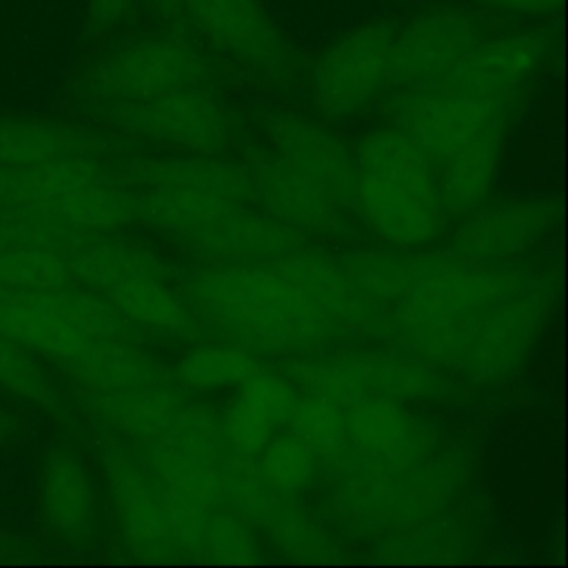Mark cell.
Returning <instances> with one entry per match:
<instances>
[{
    "label": "cell",
    "instance_id": "obj_16",
    "mask_svg": "<svg viewBox=\"0 0 568 568\" xmlns=\"http://www.w3.org/2000/svg\"><path fill=\"white\" fill-rule=\"evenodd\" d=\"M180 4L200 33L224 53L271 78H291V53L260 0H180Z\"/></svg>",
    "mask_w": 568,
    "mask_h": 568
},
{
    "label": "cell",
    "instance_id": "obj_29",
    "mask_svg": "<svg viewBox=\"0 0 568 568\" xmlns=\"http://www.w3.org/2000/svg\"><path fill=\"white\" fill-rule=\"evenodd\" d=\"M126 182H133L135 189L202 191L253 204L248 169L222 162L215 155L138 160L131 164Z\"/></svg>",
    "mask_w": 568,
    "mask_h": 568
},
{
    "label": "cell",
    "instance_id": "obj_7",
    "mask_svg": "<svg viewBox=\"0 0 568 568\" xmlns=\"http://www.w3.org/2000/svg\"><path fill=\"white\" fill-rule=\"evenodd\" d=\"M444 366L413 353L393 351H315L297 355L282 373L304 393L346 406L357 399L384 397L402 404L428 402L446 393Z\"/></svg>",
    "mask_w": 568,
    "mask_h": 568
},
{
    "label": "cell",
    "instance_id": "obj_13",
    "mask_svg": "<svg viewBox=\"0 0 568 568\" xmlns=\"http://www.w3.org/2000/svg\"><path fill=\"white\" fill-rule=\"evenodd\" d=\"M395 24L364 22L337 38L313 71V100L331 120L353 118L366 109L386 84Z\"/></svg>",
    "mask_w": 568,
    "mask_h": 568
},
{
    "label": "cell",
    "instance_id": "obj_10",
    "mask_svg": "<svg viewBox=\"0 0 568 568\" xmlns=\"http://www.w3.org/2000/svg\"><path fill=\"white\" fill-rule=\"evenodd\" d=\"M552 311V284L535 273L524 286L493 304L477 320L457 368L477 384L515 375L539 344Z\"/></svg>",
    "mask_w": 568,
    "mask_h": 568
},
{
    "label": "cell",
    "instance_id": "obj_3",
    "mask_svg": "<svg viewBox=\"0 0 568 568\" xmlns=\"http://www.w3.org/2000/svg\"><path fill=\"white\" fill-rule=\"evenodd\" d=\"M355 151L353 211L395 248L428 244L446 224L435 162L395 126L364 135Z\"/></svg>",
    "mask_w": 568,
    "mask_h": 568
},
{
    "label": "cell",
    "instance_id": "obj_47",
    "mask_svg": "<svg viewBox=\"0 0 568 568\" xmlns=\"http://www.w3.org/2000/svg\"><path fill=\"white\" fill-rule=\"evenodd\" d=\"M11 550H16L13 539H11V537H7V535L0 530V559H2V557H7Z\"/></svg>",
    "mask_w": 568,
    "mask_h": 568
},
{
    "label": "cell",
    "instance_id": "obj_8",
    "mask_svg": "<svg viewBox=\"0 0 568 568\" xmlns=\"http://www.w3.org/2000/svg\"><path fill=\"white\" fill-rule=\"evenodd\" d=\"M102 106H106V115L118 126L193 155H217L235 138L231 109L206 84L173 87L146 98Z\"/></svg>",
    "mask_w": 568,
    "mask_h": 568
},
{
    "label": "cell",
    "instance_id": "obj_36",
    "mask_svg": "<svg viewBox=\"0 0 568 568\" xmlns=\"http://www.w3.org/2000/svg\"><path fill=\"white\" fill-rule=\"evenodd\" d=\"M271 541L288 557L311 559V561H331L339 557V544L333 532L315 517L304 510L293 495L268 517L262 526Z\"/></svg>",
    "mask_w": 568,
    "mask_h": 568
},
{
    "label": "cell",
    "instance_id": "obj_45",
    "mask_svg": "<svg viewBox=\"0 0 568 568\" xmlns=\"http://www.w3.org/2000/svg\"><path fill=\"white\" fill-rule=\"evenodd\" d=\"M18 430H20V424H18L16 415L9 413V410L0 404V446L13 442V439L18 437Z\"/></svg>",
    "mask_w": 568,
    "mask_h": 568
},
{
    "label": "cell",
    "instance_id": "obj_11",
    "mask_svg": "<svg viewBox=\"0 0 568 568\" xmlns=\"http://www.w3.org/2000/svg\"><path fill=\"white\" fill-rule=\"evenodd\" d=\"M211 62L182 36H151L129 42L98 60L82 89L100 104L146 98L173 87L206 84Z\"/></svg>",
    "mask_w": 568,
    "mask_h": 568
},
{
    "label": "cell",
    "instance_id": "obj_24",
    "mask_svg": "<svg viewBox=\"0 0 568 568\" xmlns=\"http://www.w3.org/2000/svg\"><path fill=\"white\" fill-rule=\"evenodd\" d=\"M548 51L550 40L541 31H517L481 40L430 87H448L513 100L515 93L541 69Z\"/></svg>",
    "mask_w": 568,
    "mask_h": 568
},
{
    "label": "cell",
    "instance_id": "obj_25",
    "mask_svg": "<svg viewBox=\"0 0 568 568\" xmlns=\"http://www.w3.org/2000/svg\"><path fill=\"white\" fill-rule=\"evenodd\" d=\"M82 410L109 435L131 444L164 437L195 402L180 384L135 386L118 390L80 388Z\"/></svg>",
    "mask_w": 568,
    "mask_h": 568
},
{
    "label": "cell",
    "instance_id": "obj_1",
    "mask_svg": "<svg viewBox=\"0 0 568 568\" xmlns=\"http://www.w3.org/2000/svg\"><path fill=\"white\" fill-rule=\"evenodd\" d=\"M186 300L255 355H306L346 342L333 320L271 264H215L184 282Z\"/></svg>",
    "mask_w": 568,
    "mask_h": 568
},
{
    "label": "cell",
    "instance_id": "obj_14",
    "mask_svg": "<svg viewBox=\"0 0 568 568\" xmlns=\"http://www.w3.org/2000/svg\"><path fill=\"white\" fill-rule=\"evenodd\" d=\"M98 462L124 546L144 559L180 557L160 513L155 477L135 446L104 433Z\"/></svg>",
    "mask_w": 568,
    "mask_h": 568
},
{
    "label": "cell",
    "instance_id": "obj_46",
    "mask_svg": "<svg viewBox=\"0 0 568 568\" xmlns=\"http://www.w3.org/2000/svg\"><path fill=\"white\" fill-rule=\"evenodd\" d=\"M151 7L162 16V18H178L182 13L180 0H149Z\"/></svg>",
    "mask_w": 568,
    "mask_h": 568
},
{
    "label": "cell",
    "instance_id": "obj_37",
    "mask_svg": "<svg viewBox=\"0 0 568 568\" xmlns=\"http://www.w3.org/2000/svg\"><path fill=\"white\" fill-rule=\"evenodd\" d=\"M75 284L69 253L47 246H0V293Z\"/></svg>",
    "mask_w": 568,
    "mask_h": 568
},
{
    "label": "cell",
    "instance_id": "obj_2",
    "mask_svg": "<svg viewBox=\"0 0 568 568\" xmlns=\"http://www.w3.org/2000/svg\"><path fill=\"white\" fill-rule=\"evenodd\" d=\"M331 468L335 524L362 539H379L446 510L468 477L459 450H430L402 468L368 464L351 450Z\"/></svg>",
    "mask_w": 568,
    "mask_h": 568
},
{
    "label": "cell",
    "instance_id": "obj_23",
    "mask_svg": "<svg viewBox=\"0 0 568 568\" xmlns=\"http://www.w3.org/2000/svg\"><path fill=\"white\" fill-rule=\"evenodd\" d=\"M38 515L51 537L69 546H84L98 532V499L91 475L75 450L53 446L44 453L36 475Z\"/></svg>",
    "mask_w": 568,
    "mask_h": 568
},
{
    "label": "cell",
    "instance_id": "obj_35",
    "mask_svg": "<svg viewBox=\"0 0 568 568\" xmlns=\"http://www.w3.org/2000/svg\"><path fill=\"white\" fill-rule=\"evenodd\" d=\"M0 390L38 410L60 415L64 399L40 357L0 333Z\"/></svg>",
    "mask_w": 568,
    "mask_h": 568
},
{
    "label": "cell",
    "instance_id": "obj_26",
    "mask_svg": "<svg viewBox=\"0 0 568 568\" xmlns=\"http://www.w3.org/2000/svg\"><path fill=\"white\" fill-rule=\"evenodd\" d=\"M133 446L158 481L204 510H226V475L237 453L233 446L211 450L173 435Z\"/></svg>",
    "mask_w": 568,
    "mask_h": 568
},
{
    "label": "cell",
    "instance_id": "obj_39",
    "mask_svg": "<svg viewBox=\"0 0 568 568\" xmlns=\"http://www.w3.org/2000/svg\"><path fill=\"white\" fill-rule=\"evenodd\" d=\"M300 397V388L282 373L260 368L237 386L235 404L273 428L286 424Z\"/></svg>",
    "mask_w": 568,
    "mask_h": 568
},
{
    "label": "cell",
    "instance_id": "obj_43",
    "mask_svg": "<svg viewBox=\"0 0 568 568\" xmlns=\"http://www.w3.org/2000/svg\"><path fill=\"white\" fill-rule=\"evenodd\" d=\"M475 2L486 9L501 11V13L539 18V16L552 13L561 0H475Z\"/></svg>",
    "mask_w": 568,
    "mask_h": 568
},
{
    "label": "cell",
    "instance_id": "obj_21",
    "mask_svg": "<svg viewBox=\"0 0 568 568\" xmlns=\"http://www.w3.org/2000/svg\"><path fill=\"white\" fill-rule=\"evenodd\" d=\"M268 264L297 284L333 320L346 339H386L388 315L371 306L355 291L337 257L306 246Z\"/></svg>",
    "mask_w": 568,
    "mask_h": 568
},
{
    "label": "cell",
    "instance_id": "obj_18",
    "mask_svg": "<svg viewBox=\"0 0 568 568\" xmlns=\"http://www.w3.org/2000/svg\"><path fill=\"white\" fill-rule=\"evenodd\" d=\"M555 215V202L539 195L479 204L462 217L450 237V251L486 264H508L541 244Z\"/></svg>",
    "mask_w": 568,
    "mask_h": 568
},
{
    "label": "cell",
    "instance_id": "obj_6",
    "mask_svg": "<svg viewBox=\"0 0 568 568\" xmlns=\"http://www.w3.org/2000/svg\"><path fill=\"white\" fill-rule=\"evenodd\" d=\"M0 333L62 366L98 339L142 342V333L82 284L0 293Z\"/></svg>",
    "mask_w": 568,
    "mask_h": 568
},
{
    "label": "cell",
    "instance_id": "obj_27",
    "mask_svg": "<svg viewBox=\"0 0 568 568\" xmlns=\"http://www.w3.org/2000/svg\"><path fill=\"white\" fill-rule=\"evenodd\" d=\"M84 390H118L135 386L178 384L173 371L131 339H98L60 366Z\"/></svg>",
    "mask_w": 568,
    "mask_h": 568
},
{
    "label": "cell",
    "instance_id": "obj_15",
    "mask_svg": "<svg viewBox=\"0 0 568 568\" xmlns=\"http://www.w3.org/2000/svg\"><path fill=\"white\" fill-rule=\"evenodd\" d=\"M481 24L459 9H433L395 29L386 84L395 91H415L442 80L477 42Z\"/></svg>",
    "mask_w": 568,
    "mask_h": 568
},
{
    "label": "cell",
    "instance_id": "obj_28",
    "mask_svg": "<svg viewBox=\"0 0 568 568\" xmlns=\"http://www.w3.org/2000/svg\"><path fill=\"white\" fill-rule=\"evenodd\" d=\"M506 122L508 120L490 124L439 164L437 186L446 217L468 215L493 191L501 164Z\"/></svg>",
    "mask_w": 568,
    "mask_h": 568
},
{
    "label": "cell",
    "instance_id": "obj_4",
    "mask_svg": "<svg viewBox=\"0 0 568 568\" xmlns=\"http://www.w3.org/2000/svg\"><path fill=\"white\" fill-rule=\"evenodd\" d=\"M2 209L89 237L111 235L138 220L135 191L95 153L69 155L9 171Z\"/></svg>",
    "mask_w": 568,
    "mask_h": 568
},
{
    "label": "cell",
    "instance_id": "obj_17",
    "mask_svg": "<svg viewBox=\"0 0 568 568\" xmlns=\"http://www.w3.org/2000/svg\"><path fill=\"white\" fill-rule=\"evenodd\" d=\"M180 240L213 264H268L308 244L304 233L246 202L229 204Z\"/></svg>",
    "mask_w": 568,
    "mask_h": 568
},
{
    "label": "cell",
    "instance_id": "obj_32",
    "mask_svg": "<svg viewBox=\"0 0 568 568\" xmlns=\"http://www.w3.org/2000/svg\"><path fill=\"white\" fill-rule=\"evenodd\" d=\"M355 291L388 315L408 286V251H355L337 257Z\"/></svg>",
    "mask_w": 568,
    "mask_h": 568
},
{
    "label": "cell",
    "instance_id": "obj_9",
    "mask_svg": "<svg viewBox=\"0 0 568 568\" xmlns=\"http://www.w3.org/2000/svg\"><path fill=\"white\" fill-rule=\"evenodd\" d=\"M535 273L477 262L455 251L408 253V286L399 304L477 324L486 308L524 286Z\"/></svg>",
    "mask_w": 568,
    "mask_h": 568
},
{
    "label": "cell",
    "instance_id": "obj_20",
    "mask_svg": "<svg viewBox=\"0 0 568 568\" xmlns=\"http://www.w3.org/2000/svg\"><path fill=\"white\" fill-rule=\"evenodd\" d=\"M246 169L253 184V204H260L264 213L304 235L344 237L351 233L348 211L271 149L260 151Z\"/></svg>",
    "mask_w": 568,
    "mask_h": 568
},
{
    "label": "cell",
    "instance_id": "obj_19",
    "mask_svg": "<svg viewBox=\"0 0 568 568\" xmlns=\"http://www.w3.org/2000/svg\"><path fill=\"white\" fill-rule=\"evenodd\" d=\"M268 149L300 175L326 191L346 211L355 195V151L328 126L297 115L273 113L264 124Z\"/></svg>",
    "mask_w": 568,
    "mask_h": 568
},
{
    "label": "cell",
    "instance_id": "obj_30",
    "mask_svg": "<svg viewBox=\"0 0 568 568\" xmlns=\"http://www.w3.org/2000/svg\"><path fill=\"white\" fill-rule=\"evenodd\" d=\"M93 151V142L71 126L40 118H0V166L7 171Z\"/></svg>",
    "mask_w": 568,
    "mask_h": 568
},
{
    "label": "cell",
    "instance_id": "obj_41",
    "mask_svg": "<svg viewBox=\"0 0 568 568\" xmlns=\"http://www.w3.org/2000/svg\"><path fill=\"white\" fill-rule=\"evenodd\" d=\"M204 559L248 564L260 557V541L251 524L229 510H213L204 524Z\"/></svg>",
    "mask_w": 568,
    "mask_h": 568
},
{
    "label": "cell",
    "instance_id": "obj_34",
    "mask_svg": "<svg viewBox=\"0 0 568 568\" xmlns=\"http://www.w3.org/2000/svg\"><path fill=\"white\" fill-rule=\"evenodd\" d=\"M284 428L295 433L328 468L351 453L342 406L320 395L300 393Z\"/></svg>",
    "mask_w": 568,
    "mask_h": 568
},
{
    "label": "cell",
    "instance_id": "obj_5",
    "mask_svg": "<svg viewBox=\"0 0 568 568\" xmlns=\"http://www.w3.org/2000/svg\"><path fill=\"white\" fill-rule=\"evenodd\" d=\"M69 264L78 284L104 297L142 335L169 342L202 335L191 302L169 282L166 266L151 251L102 235L73 248Z\"/></svg>",
    "mask_w": 568,
    "mask_h": 568
},
{
    "label": "cell",
    "instance_id": "obj_38",
    "mask_svg": "<svg viewBox=\"0 0 568 568\" xmlns=\"http://www.w3.org/2000/svg\"><path fill=\"white\" fill-rule=\"evenodd\" d=\"M255 462L266 481L286 495L302 493L322 466L317 455L288 428L273 430Z\"/></svg>",
    "mask_w": 568,
    "mask_h": 568
},
{
    "label": "cell",
    "instance_id": "obj_44",
    "mask_svg": "<svg viewBox=\"0 0 568 568\" xmlns=\"http://www.w3.org/2000/svg\"><path fill=\"white\" fill-rule=\"evenodd\" d=\"M129 7V0H89L91 22L95 29H106L115 24Z\"/></svg>",
    "mask_w": 568,
    "mask_h": 568
},
{
    "label": "cell",
    "instance_id": "obj_22",
    "mask_svg": "<svg viewBox=\"0 0 568 568\" xmlns=\"http://www.w3.org/2000/svg\"><path fill=\"white\" fill-rule=\"evenodd\" d=\"M342 410L351 450L368 464L402 468L435 446V428L402 402L368 397L351 402Z\"/></svg>",
    "mask_w": 568,
    "mask_h": 568
},
{
    "label": "cell",
    "instance_id": "obj_31",
    "mask_svg": "<svg viewBox=\"0 0 568 568\" xmlns=\"http://www.w3.org/2000/svg\"><path fill=\"white\" fill-rule=\"evenodd\" d=\"M262 366L255 353L240 344H197L184 353L173 375L186 390L202 393L237 388Z\"/></svg>",
    "mask_w": 568,
    "mask_h": 568
},
{
    "label": "cell",
    "instance_id": "obj_40",
    "mask_svg": "<svg viewBox=\"0 0 568 568\" xmlns=\"http://www.w3.org/2000/svg\"><path fill=\"white\" fill-rule=\"evenodd\" d=\"M160 513L178 555H186L191 559H204V524L209 513L202 506L193 504L191 499L182 497L180 493L171 490L162 481L155 479Z\"/></svg>",
    "mask_w": 568,
    "mask_h": 568
},
{
    "label": "cell",
    "instance_id": "obj_12",
    "mask_svg": "<svg viewBox=\"0 0 568 568\" xmlns=\"http://www.w3.org/2000/svg\"><path fill=\"white\" fill-rule=\"evenodd\" d=\"M510 102L448 87L404 91L393 109V126L442 164L484 129L508 120Z\"/></svg>",
    "mask_w": 568,
    "mask_h": 568
},
{
    "label": "cell",
    "instance_id": "obj_33",
    "mask_svg": "<svg viewBox=\"0 0 568 568\" xmlns=\"http://www.w3.org/2000/svg\"><path fill=\"white\" fill-rule=\"evenodd\" d=\"M375 541L377 555L388 561H450L466 546L462 530L444 510Z\"/></svg>",
    "mask_w": 568,
    "mask_h": 568
},
{
    "label": "cell",
    "instance_id": "obj_42",
    "mask_svg": "<svg viewBox=\"0 0 568 568\" xmlns=\"http://www.w3.org/2000/svg\"><path fill=\"white\" fill-rule=\"evenodd\" d=\"M224 422V430L229 437V444L244 457L257 459V455L262 453V448L266 446L268 437L273 435V426H268L266 422L257 419L255 415L246 413L244 408H240L237 404H233L226 415L222 417Z\"/></svg>",
    "mask_w": 568,
    "mask_h": 568
}]
</instances>
